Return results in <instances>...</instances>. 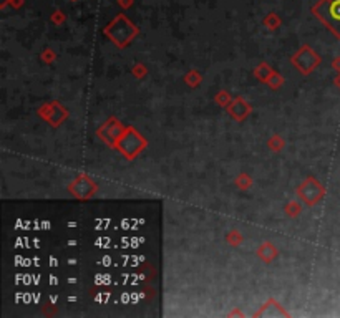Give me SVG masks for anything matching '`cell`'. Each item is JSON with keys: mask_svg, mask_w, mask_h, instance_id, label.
<instances>
[{"mask_svg": "<svg viewBox=\"0 0 340 318\" xmlns=\"http://www.w3.org/2000/svg\"><path fill=\"white\" fill-rule=\"evenodd\" d=\"M329 15L332 17L335 22L340 23V0H332L329 5Z\"/></svg>", "mask_w": 340, "mask_h": 318, "instance_id": "obj_1", "label": "cell"}]
</instances>
